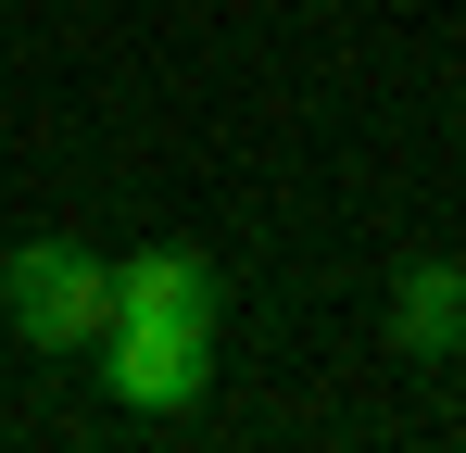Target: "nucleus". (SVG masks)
Masks as SVG:
<instances>
[{
  "instance_id": "nucleus-4",
  "label": "nucleus",
  "mask_w": 466,
  "mask_h": 453,
  "mask_svg": "<svg viewBox=\"0 0 466 453\" xmlns=\"http://www.w3.org/2000/svg\"><path fill=\"white\" fill-rule=\"evenodd\" d=\"M114 315H177V327H215V265H202V252H127V265H114Z\"/></svg>"
},
{
  "instance_id": "nucleus-2",
  "label": "nucleus",
  "mask_w": 466,
  "mask_h": 453,
  "mask_svg": "<svg viewBox=\"0 0 466 453\" xmlns=\"http://www.w3.org/2000/svg\"><path fill=\"white\" fill-rule=\"evenodd\" d=\"M101 366H114V403H139V416H189V403L215 390V327L114 315V327H101Z\"/></svg>"
},
{
  "instance_id": "nucleus-1",
  "label": "nucleus",
  "mask_w": 466,
  "mask_h": 453,
  "mask_svg": "<svg viewBox=\"0 0 466 453\" xmlns=\"http://www.w3.org/2000/svg\"><path fill=\"white\" fill-rule=\"evenodd\" d=\"M0 315H13L25 353H101V327H114V265L76 252V239H25V252L0 265Z\"/></svg>"
},
{
  "instance_id": "nucleus-3",
  "label": "nucleus",
  "mask_w": 466,
  "mask_h": 453,
  "mask_svg": "<svg viewBox=\"0 0 466 453\" xmlns=\"http://www.w3.org/2000/svg\"><path fill=\"white\" fill-rule=\"evenodd\" d=\"M390 353H416V366L466 353V265H403V290H390Z\"/></svg>"
}]
</instances>
